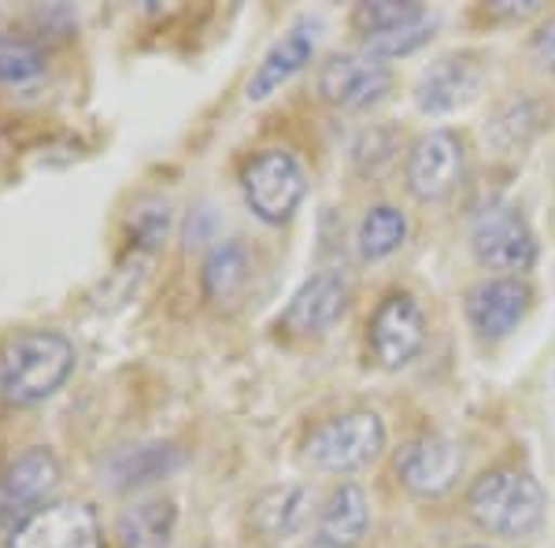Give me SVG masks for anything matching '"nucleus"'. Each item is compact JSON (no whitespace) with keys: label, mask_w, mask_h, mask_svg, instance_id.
I'll return each instance as SVG.
<instances>
[{"label":"nucleus","mask_w":555,"mask_h":548,"mask_svg":"<svg viewBox=\"0 0 555 548\" xmlns=\"http://www.w3.org/2000/svg\"><path fill=\"white\" fill-rule=\"evenodd\" d=\"M75 345L60 330H23L0 348V397L15 408L56 397L75 371Z\"/></svg>","instance_id":"obj_1"},{"label":"nucleus","mask_w":555,"mask_h":548,"mask_svg":"<svg viewBox=\"0 0 555 548\" xmlns=\"http://www.w3.org/2000/svg\"><path fill=\"white\" fill-rule=\"evenodd\" d=\"M544 497L541 482L522 467H492L467 489V515L486 534L496 537H530L544 523Z\"/></svg>","instance_id":"obj_2"},{"label":"nucleus","mask_w":555,"mask_h":548,"mask_svg":"<svg viewBox=\"0 0 555 548\" xmlns=\"http://www.w3.org/2000/svg\"><path fill=\"white\" fill-rule=\"evenodd\" d=\"M385 422L378 411H341L334 419H322L308 437H304V460L319 471L348 474L360 471L385 448Z\"/></svg>","instance_id":"obj_3"},{"label":"nucleus","mask_w":555,"mask_h":548,"mask_svg":"<svg viewBox=\"0 0 555 548\" xmlns=\"http://www.w3.org/2000/svg\"><path fill=\"white\" fill-rule=\"evenodd\" d=\"M241 193L259 222L282 227L304 204L308 175L289 149H263L241 167Z\"/></svg>","instance_id":"obj_4"},{"label":"nucleus","mask_w":555,"mask_h":548,"mask_svg":"<svg viewBox=\"0 0 555 548\" xmlns=\"http://www.w3.org/2000/svg\"><path fill=\"white\" fill-rule=\"evenodd\" d=\"M470 253L500 278H518L537 264V238L515 204L489 201L470 219Z\"/></svg>","instance_id":"obj_5"},{"label":"nucleus","mask_w":555,"mask_h":548,"mask_svg":"<svg viewBox=\"0 0 555 548\" xmlns=\"http://www.w3.org/2000/svg\"><path fill=\"white\" fill-rule=\"evenodd\" d=\"M56 485H60V460L52 456V448L34 445L15 456L4 467V474H0V530L12 534L30 515L49 508L52 505L49 497L56 493Z\"/></svg>","instance_id":"obj_6"},{"label":"nucleus","mask_w":555,"mask_h":548,"mask_svg":"<svg viewBox=\"0 0 555 548\" xmlns=\"http://www.w3.org/2000/svg\"><path fill=\"white\" fill-rule=\"evenodd\" d=\"M315 89L326 104L345 107V112H363V107L385 101V93L392 89V71L366 49L334 52L319 67Z\"/></svg>","instance_id":"obj_7"},{"label":"nucleus","mask_w":555,"mask_h":548,"mask_svg":"<svg viewBox=\"0 0 555 548\" xmlns=\"http://www.w3.org/2000/svg\"><path fill=\"white\" fill-rule=\"evenodd\" d=\"M467 175V152L452 130H429L411 145L404 182L418 204H441L463 186Z\"/></svg>","instance_id":"obj_8"},{"label":"nucleus","mask_w":555,"mask_h":548,"mask_svg":"<svg viewBox=\"0 0 555 548\" xmlns=\"http://www.w3.org/2000/svg\"><path fill=\"white\" fill-rule=\"evenodd\" d=\"M366 345H371L374 364L385 371H400L426 345V311L411 293H389L374 308L371 327H366Z\"/></svg>","instance_id":"obj_9"},{"label":"nucleus","mask_w":555,"mask_h":548,"mask_svg":"<svg viewBox=\"0 0 555 548\" xmlns=\"http://www.w3.org/2000/svg\"><path fill=\"white\" fill-rule=\"evenodd\" d=\"M400 485L411 497L437 500L460 482L463 474V448L444 434H418L404 442V448L392 460Z\"/></svg>","instance_id":"obj_10"},{"label":"nucleus","mask_w":555,"mask_h":548,"mask_svg":"<svg viewBox=\"0 0 555 548\" xmlns=\"http://www.w3.org/2000/svg\"><path fill=\"white\" fill-rule=\"evenodd\" d=\"M4 548H104V530L86 500H52L15 526Z\"/></svg>","instance_id":"obj_11"},{"label":"nucleus","mask_w":555,"mask_h":548,"mask_svg":"<svg viewBox=\"0 0 555 548\" xmlns=\"http://www.w3.org/2000/svg\"><path fill=\"white\" fill-rule=\"evenodd\" d=\"M348 301H352L348 278L341 271H319L293 293L289 308L282 311L278 327L293 337H322L345 319Z\"/></svg>","instance_id":"obj_12"},{"label":"nucleus","mask_w":555,"mask_h":548,"mask_svg":"<svg viewBox=\"0 0 555 548\" xmlns=\"http://www.w3.org/2000/svg\"><path fill=\"white\" fill-rule=\"evenodd\" d=\"M530 285L522 278H486V282L470 285L467 293V319L474 334L481 341H504L518 322L530 311Z\"/></svg>","instance_id":"obj_13"},{"label":"nucleus","mask_w":555,"mask_h":548,"mask_svg":"<svg viewBox=\"0 0 555 548\" xmlns=\"http://www.w3.org/2000/svg\"><path fill=\"white\" fill-rule=\"evenodd\" d=\"M319 23L311 20H300L293 23L289 30L278 38L271 49L263 52V60L256 64L253 78H248L245 86V101L248 104H263L267 97H274L282 86H289L293 78L300 75L304 67L311 64V56H315V44H319Z\"/></svg>","instance_id":"obj_14"},{"label":"nucleus","mask_w":555,"mask_h":548,"mask_svg":"<svg viewBox=\"0 0 555 548\" xmlns=\"http://www.w3.org/2000/svg\"><path fill=\"white\" fill-rule=\"evenodd\" d=\"M481 78H486V71L474 56H444L418 78L415 101L429 115L460 112L463 104H470L478 97Z\"/></svg>","instance_id":"obj_15"},{"label":"nucleus","mask_w":555,"mask_h":548,"mask_svg":"<svg viewBox=\"0 0 555 548\" xmlns=\"http://www.w3.org/2000/svg\"><path fill=\"white\" fill-rule=\"evenodd\" d=\"M248 282H253V259H248V248L241 241H222L204 259L201 285L215 308L234 311L245 301Z\"/></svg>","instance_id":"obj_16"},{"label":"nucleus","mask_w":555,"mask_h":548,"mask_svg":"<svg viewBox=\"0 0 555 548\" xmlns=\"http://www.w3.org/2000/svg\"><path fill=\"white\" fill-rule=\"evenodd\" d=\"M366 530H371V500L356 482H341L319 515V545L356 548L366 537Z\"/></svg>","instance_id":"obj_17"},{"label":"nucleus","mask_w":555,"mask_h":548,"mask_svg":"<svg viewBox=\"0 0 555 548\" xmlns=\"http://www.w3.org/2000/svg\"><path fill=\"white\" fill-rule=\"evenodd\" d=\"M182 467V453L175 445H133L112 456L107 482L112 489H141L149 482H159Z\"/></svg>","instance_id":"obj_18"},{"label":"nucleus","mask_w":555,"mask_h":548,"mask_svg":"<svg viewBox=\"0 0 555 548\" xmlns=\"http://www.w3.org/2000/svg\"><path fill=\"white\" fill-rule=\"evenodd\" d=\"M175 523H178V511L171 500L164 497L138 500V505L119 515L115 537H119L122 548H167L175 537Z\"/></svg>","instance_id":"obj_19"},{"label":"nucleus","mask_w":555,"mask_h":548,"mask_svg":"<svg viewBox=\"0 0 555 548\" xmlns=\"http://www.w3.org/2000/svg\"><path fill=\"white\" fill-rule=\"evenodd\" d=\"M408 241V215L392 204H374L356 230V248L363 259H389Z\"/></svg>","instance_id":"obj_20"},{"label":"nucleus","mask_w":555,"mask_h":548,"mask_svg":"<svg viewBox=\"0 0 555 548\" xmlns=\"http://www.w3.org/2000/svg\"><path fill=\"white\" fill-rule=\"evenodd\" d=\"M304 508H308V493L297 485H282V489H267L253 505V523L263 537H285L300 526Z\"/></svg>","instance_id":"obj_21"},{"label":"nucleus","mask_w":555,"mask_h":548,"mask_svg":"<svg viewBox=\"0 0 555 548\" xmlns=\"http://www.w3.org/2000/svg\"><path fill=\"white\" fill-rule=\"evenodd\" d=\"M44 52L30 38L0 34V86H23L44 75Z\"/></svg>","instance_id":"obj_22"},{"label":"nucleus","mask_w":555,"mask_h":548,"mask_svg":"<svg viewBox=\"0 0 555 548\" xmlns=\"http://www.w3.org/2000/svg\"><path fill=\"white\" fill-rule=\"evenodd\" d=\"M418 15H426V8L415 4V0H371V4H356L352 26L360 38H374V34L397 30V26L418 20Z\"/></svg>","instance_id":"obj_23"},{"label":"nucleus","mask_w":555,"mask_h":548,"mask_svg":"<svg viewBox=\"0 0 555 548\" xmlns=\"http://www.w3.org/2000/svg\"><path fill=\"white\" fill-rule=\"evenodd\" d=\"M434 26H437V20L426 12V15H418V20L397 26V30H385V34H374V38H363V49L374 52L378 60L408 56V52L423 49V44L434 38Z\"/></svg>","instance_id":"obj_24"},{"label":"nucleus","mask_w":555,"mask_h":548,"mask_svg":"<svg viewBox=\"0 0 555 548\" xmlns=\"http://www.w3.org/2000/svg\"><path fill=\"white\" fill-rule=\"evenodd\" d=\"M530 49H533V60H537V64L548 71V75H555V15H548V23L537 26Z\"/></svg>","instance_id":"obj_25"},{"label":"nucleus","mask_w":555,"mask_h":548,"mask_svg":"<svg viewBox=\"0 0 555 548\" xmlns=\"http://www.w3.org/2000/svg\"><path fill=\"white\" fill-rule=\"evenodd\" d=\"M541 12V0H500V4H489V15H507V20H526V15Z\"/></svg>","instance_id":"obj_26"},{"label":"nucleus","mask_w":555,"mask_h":548,"mask_svg":"<svg viewBox=\"0 0 555 548\" xmlns=\"http://www.w3.org/2000/svg\"><path fill=\"white\" fill-rule=\"evenodd\" d=\"M300 548H326V545H319V541H311V545H300Z\"/></svg>","instance_id":"obj_27"},{"label":"nucleus","mask_w":555,"mask_h":548,"mask_svg":"<svg viewBox=\"0 0 555 548\" xmlns=\"http://www.w3.org/2000/svg\"><path fill=\"white\" fill-rule=\"evenodd\" d=\"M474 548H486V545H474Z\"/></svg>","instance_id":"obj_28"}]
</instances>
